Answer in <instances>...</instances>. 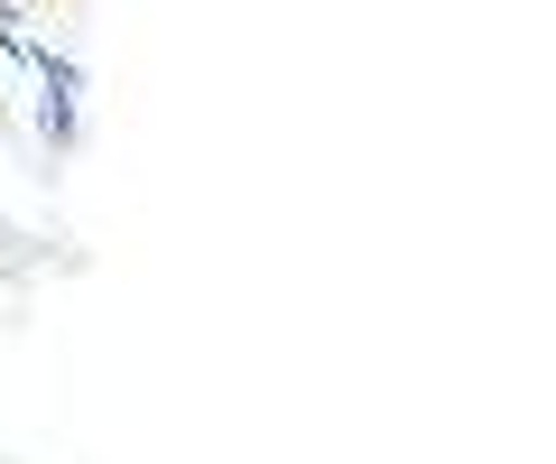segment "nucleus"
I'll return each mask as SVG.
<instances>
[{
  "instance_id": "f257e3e1",
  "label": "nucleus",
  "mask_w": 556,
  "mask_h": 464,
  "mask_svg": "<svg viewBox=\"0 0 556 464\" xmlns=\"http://www.w3.org/2000/svg\"><path fill=\"white\" fill-rule=\"evenodd\" d=\"M10 10H65V0H10Z\"/></svg>"
}]
</instances>
